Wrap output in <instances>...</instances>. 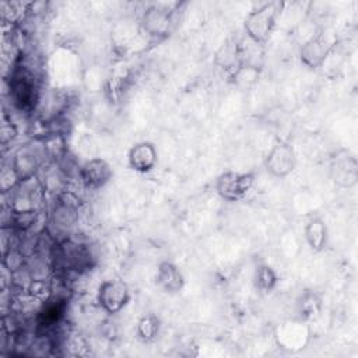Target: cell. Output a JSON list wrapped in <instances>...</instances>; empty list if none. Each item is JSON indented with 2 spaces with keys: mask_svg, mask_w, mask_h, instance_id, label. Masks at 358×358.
<instances>
[{
  "mask_svg": "<svg viewBox=\"0 0 358 358\" xmlns=\"http://www.w3.org/2000/svg\"><path fill=\"white\" fill-rule=\"evenodd\" d=\"M159 329H161L159 319L152 313H147L138 319L136 324V336L143 343H151L158 337Z\"/></svg>",
  "mask_w": 358,
  "mask_h": 358,
  "instance_id": "cell-14",
  "label": "cell"
},
{
  "mask_svg": "<svg viewBox=\"0 0 358 358\" xmlns=\"http://www.w3.org/2000/svg\"><path fill=\"white\" fill-rule=\"evenodd\" d=\"M10 166L20 182H28L34 179V175L36 173L39 166L38 151L29 144L20 147L13 154Z\"/></svg>",
  "mask_w": 358,
  "mask_h": 358,
  "instance_id": "cell-10",
  "label": "cell"
},
{
  "mask_svg": "<svg viewBox=\"0 0 358 358\" xmlns=\"http://www.w3.org/2000/svg\"><path fill=\"white\" fill-rule=\"evenodd\" d=\"M185 282V275L175 263L168 260L158 263L155 273V284L161 291L166 294H178L183 289Z\"/></svg>",
  "mask_w": 358,
  "mask_h": 358,
  "instance_id": "cell-11",
  "label": "cell"
},
{
  "mask_svg": "<svg viewBox=\"0 0 358 358\" xmlns=\"http://www.w3.org/2000/svg\"><path fill=\"white\" fill-rule=\"evenodd\" d=\"M130 301V288L120 278H109L99 284L96 302L108 315H116L126 308Z\"/></svg>",
  "mask_w": 358,
  "mask_h": 358,
  "instance_id": "cell-3",
  "label": "cell"
},
{
  "mask_svg": "<svg viewBox=\"0 0 358 358\" xmlns=\"http://www.w3.org/2000/svg\"><path fill=\"white\" fill-rule=\"evenodd\" d=\"M330 179L341 189H351L358 182V162L348 150L337 151L330 161Z\"/></svg>",
  "mask_w": 358,
  "mask_h": 358,
  "instance_id": "cell-6",
  "label": "cell"
},
{
  "mask_svg": "<svg viewBox=\"0 0 358 358\" xmlns=\"http://www.w3.org/2000/svg\"><path fill=\"white\" fill-rule=\"evenodd\" d=\"M333 49V43L324 31L315 32L309 39H306L299 49L301 63L308 69H319L324 64Z\"/></svg>",
  "mask_w": 358,
  "mask_h": 358,
  "instance_id": "cell-7",
  "label": "cell"
},
{
  "mask_svg": "<svg viewBox=\"0 0 358 358\" xmlns=\"http://www.w3.org/2000/svg\"><path fill=\"white\" fill-rule=\"evenodd\" d=\"M264 169L274 178H285L294 172L296 166V154L288 141H275L263 161Z\"/></svg>",
  "mask_w": 358,
  "mask_h": 358,
  "instance_id": "cell-5",
  "label": "cell"
},
{
  "mask_svg": "<svg viewBox=\"0 0 358 358\" xmlns=\"http://www.w3.org/2000/svg\"><path fill=\"white\" fill-rule=\"evenodd\" d=\"M280 13L281 3L278 1L263 3L257 8L252 10L243 22L248 39L257 46H264L275 29Z\"/></svg>",
  "mask_w": 358,
  "mask_h": 358,
  "instance_id": "cell-1",
  "label": "cell"
},
{
  "mask_svg": "<svg viewBox=\"0 0 358 358\" xmlns=\"http://www.w3.org/2000/svg\"><path fill=\"white\" fill-rule=\"evenodd\" d=\"M255 173L239 172V171H225L215 179L217 194L229 203L243 200L255 186Z\"/></svg>",
  "mask_w": 358,
  "mask_h": 358,
  "instance_id": "cell-2",
  "label": "cell"
},
{
  "mask_svg": "<svg viewBox=\"0 0 358 358\" xmlns=\"http://www.w3.org/2000/svg\"><path fill=\"white\" fill-rule=\"evenodd\" d=\"M158 162V151L151 141H138L127 152L129 168L138 173L151 172Z\"/></svg>",
  "mask_w": 358,
  "mask_h": 358,
  "instance_id": "cell-9",
  "label": "cell"
},
{
  "mask_svg": "<svg viewBox=\"0 0 358 358\" xmlns=\"http://www.w3.org/2000/svg\"><path fill=\"white\" fill-rule=\"evenodd\" d=\"M303 238L306 241L308 248L313 253L323 252L329 241V231L326 222L317 217L308 220L303 227Z\"/></svg>",
  "mask_w": 358,
  "mask_h": 358,
  "instance_id": "cell-12",
  "label": "cell"
},
{
  "mask_svg": "<svg viewBox=\"0 0 358 358\" xmlns=\"http://www.w3.org/2000/svg\"><path fill=\"white\" fill-rule=\"evenodd\" d=\"M32 77L27 73L20 74L15 77L14 84H13V92L15 96V101L20 102L21 108L22 106H28L32 105V101L35 99V92H36V87L35 83L31 80Z\"/></svg>",
  "mask_w": 358,
  "mask_h": 358,
  "instance_id": "cell-13",
  "label": "cell"
},
{
  "mask_svg": "<svg viewBox=\"0 0 358 358\" xmlns=\"http://www.w3.org/2000/svg\"><path fill=\"white\" fill-rule=\"evenodd\" d=\"M113 176L112 166L103 158H91L80 168L83 185L90 190H98L108 185Z\"/></svg>",
  "mask_w": 358,
  "mask_h": 358,
  "instance_id": "cell-8",
  "label": "cell"
},
{
  "mask_svg": "<svg viewBox=\"0 0 358 358\" xmlns=\"http://www.w3.org/2000/svg\"><path fill=\"white\" fill-rule=\"evenodd\" d=\"M253 281H255V287L259 292L268 294L275 288V285L278 282V275L271 266L263 263L256 267Z\"/></svg>",
  "mask_w": 358,
  "mask_h": 358,
  "instance_id": "cell-15",
  "label": "cell"
},
{
  "mask_svg": "<svg viewBox=\"0 0 358 358\" xmlns=\"http://www.w3.org/2000/svg\"><path fill=\"white\" fill-rule=\"evenodd\" d=\"M173 14L175 11L164 4H151L141 14L140 27L147 36L164 39L172 32Z\"/></svg>",
  "mask_w": 358,
  "mask_h": 358,
  "instance_id": "cell-4",
  "label": "cell"
},
{
  "mask_svg": "<svg viewBox=\"0 0 358 358\" xmlns=\"http://www.w3.org/2000/svg\"><path fill=\"white\" fill-rule=\"evenodd\" d=\"M299 313L303 319H310L320 312V299L313 292H306L299 301Z\"/></svg>",
  "mask_w": 358,
  "mask_h": 358,
  "instance_id": "cell-16",
  "label": "cell"
}]
</instances>
